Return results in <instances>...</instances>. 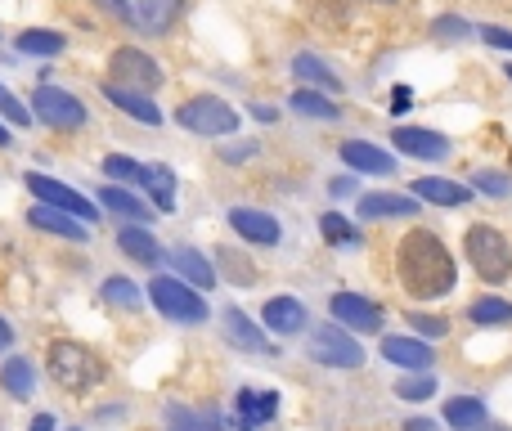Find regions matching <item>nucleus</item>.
I'll use <instances>...</instances> for the list:
<instances>
[{
  "label": "nucleus",
  "instance_id": "obj_27",
  "mask_svg": "<svg viewBox=\"0 0 512 431\" xmlns=\"http://www.w3.org/2000/svg\"><path fill=\"white\" fill-rule=\"evenodd\" d=\"M292 108H297L301 117H319V122H337V117H342V108H337L333 99L324 95V90H310V86H297V95H292Z\"/></svg>",
  "mask_w": 512,
  "mask_h": 431
},
{
  "label": "nucleus",
  "instance_id": "obj_17",
  "mask_svg": "<svg viewBox=\"0 0 512 431\" xmlns=\"http://www.w3.org/2000/svg\"><path fill=\"white\" fill-rule=\"evenodd\" d=\"M261 324L279 337H292V333L306 328V306H301L297 297H270L265 310H261Z\"/></svg>",
  "mask_w": 512,
  "mask_h": 431
},
{
  "label": "nucleus",
  "instance_id": "obj_1",
  "mask_svg": "<svg viewBox=\"0 0 512 431\" xmlns=\"http://www.w3.org/2000/svg\"><path fill=\"white\" fill-rule=\"evenodd\" d=\"M396 270L400 283L414 301H436L454 288L459 270H454V256L432 229H409L400 238V252H396Z\"/></svg>",
  "mask_w": 512,
  "mask_h": 431
},
{
  "label": "nucleus",
  "instance_id": "obj_3",
  "mask_svg": "<svg viewBox=\"0 0 512 431\" xmlns=\"http://www.w3.org/2000/svg\"><path fill=\"white\" fill-rule=\"evenodd\" d=\"M104 14L122 18L131 32H144V36H162L176 27L180 9H185V0H95Z\"/></svg>",
  "mask_w": 512,
  "mask_h": 431
},
{
  "label": "nucleus",
  "instance_id": "obj_48",
  "mask_svg": "<svg viewBox=\"0 0 512 431\" xmlns=\"http://www.w3.org/2000/svg\"><path fill=\"white\" fill-rule=\"evenodd\" d=\"M32 431H54V418H50V414H41V418L32 423Z\"/></svg>",
  "mask_w": 512,
  "mask_h": 431
},
{
  "label": "nucleus",
  "instance_id": "obj_14",
  "mask_svg": "<svg viewBox=\"0 0 512 431\" xmlns=\"http://www.w3.org/2000/svg\"><path fill=\"white\" fill-rule=\"evenodd\" d=\"M225 342L239 346V351H252V355H270L274 351V342L265 337V328H256L239 306L225 310Z\"/></svg>",
  "mask_w": 512,
  "mask_h": 431
},
{
  "label": "nucleus",
  "instance_id": "obj_38",
  "mask_svg": "<svg viewBox=\"0 0 512 431\" xmlns=\"http://www.w3.org/2000/svg\"><path fill=\"white\" fill-rule=\"evenodd\" d=\"M432 36H441V41H468V36H477V27L450 14V18H436V23H432Z\"/></svg>",
  "mask_w": 512,
  "mask_h": 431
},
{
  "label": "nucleus",
  "instance_id": "obj_42",
  "mask_svg": "<svg viewBox=\"0 0 512 431\" xmlns=\"http://www.w3.org/2000/svg\"><path fill=\"white\" fill-rule=\"evenodd\" d=\"M477 36H481V41H486V45H495V50H512V32H508V27L481 23V27H477Z\"/></svg>",
  "mask_w": 512,
  "mask_h": 431
},
{
  "label": "nucleus",
  "instance_id": "obj_52",
  "mask_svg": "<svg viewBox=\"0 0 512 431\" xmlns=\"http://www.w3.org/2000/svg\"><path fill=\"white\" fill-rule=\"evenodd\" d=\"M508 81H512V63H508Z\"/></svg>",
  "mask_w": 512,
  "mask_h": 431
},
{
  "label": "nucleus",
  "instance_id": "obj_28",
  "mask_svg": "<svg viewBox=\"0 0 512 431\" xmlns=\"http://www.w3.org/2000/svg\"><path fill=\"white\" fill-rule=\"evenodd\" d=\"M99 203L108 207L113 216H126V220H140V225H149L153 212H149V203H140L135 194H126V189H117V185H108L104 194H99Z\"/></svg>",
  "mask_w": 512,
  "mask_h": 431
},
{
  "label": "nucleus",
  "instance_id": "obj_23",
  "mask_svg": "<svg viewBox=\"0 0 512 431\" xmlns=\"http://www.w3.org/2000/svg\"><path fill=\"white\" fill-rule=\"evenodd\" d=\"M445 423L454 431H486L490 414L477 396H454V400H445Z\"/></svg>",
  "mask_w": 512,
  "mask_h": 431
},
{
  "label": "nucleus",
  "instance_id": "obj_16",
  "mask_svg": "<svg viewBox=\"0 0 512 431\" xmlns=\"http://www.w3.org/2000/svg\"><path fill=\"white\" fill-rule=\"evenodd\" d=\"M342 162L351 171H369V176H391V171H396V158H391L387 149H378V144H369V140H346Z\"/></svg>",
  "mask_w": 512,
  "mask_h": 431
},
{
  "label": "nucleus",
  "instance_id": "obj_18",
  "mask_svg": "<svg viewBox=\"0 0 512 431\" xmlns=\"http://www.w3.org/2000/svg\"><path fill=\"white\" fill-rule=\"evenodd\" d=\"M414 198L418 203H436V207H463L472 198V189L445 176H423V180H414Z\"/></svg>",
  "mask_w": 512,
  "mask_h": 431
},
{
  "label": "nucleus",
  "instance_id": "obj_29",
  "mask_svg": "<svg viewBox=\"0 0 512 431\" xmlns=\"http://www.w3.org/2000/svg\"><path fill=\"white\" fill-rule=\"evenodd\" d=\"M140 189H149L153 194L158 212H171V207H176V176H171V167H144Z\"/></svg>",
  "mask_w": 512,
  "mask_h": 431
},
{
  "label": "nucleus",
  "instance_id": "obj_13",
  "mask_svg": "<svg viewBox=\"0 0 512 431\" xmlns=\"http://www.w3.org/2000/svg\"><path fill=\"white\" fill-rule=\"evenodd\" d=\"M230 225H234V234L248 238V243H256V247H274L283 238L279 220H274L270 212H256V207H234Z\"/></svg>",
  "mask_w": 512,
  "mask_h": 431
},
{
  "label": "nucleus",
  "instance_id": "obj_39",
  "mask_svg": "<svg viewBox=\"0 0 512 431\" xmlns=\"http://www.w3.org/2000/svg\"><path fill=\"white\" fill-rule=\"evenodd\" d=\"M472 185H477L481 194H490V198H508L512 194V180L504 176V171H477V176H472Z\"/></svg>",
  "mask_w": 512,
  "mask_h": 431
},
{
  "label": "nucleus",
  "instance_id": "obj_9",
  "mask_svg": "<svg viewBox=\"0 0 512 431\" xmlns=\"http://www.w3.org/2000/svg\"><path fill=\"white\" fill-rule=\"evenodd\" d=\"M32 113L41 117L45 126H54V131H77V126L86 122V104H81L77 95H68V90H59V86H36Z\"/></svg>",
  "mask_w": 512,
  "mask_h": 431
},
{
  "label": "nucleus",
  "instance_id": "obj_43",
  "mask_svg": "<svg viewBox=\"0 0 512 431\" xmlns=\"http://www.w3.org/2000/svg\"><path fill=\"white\" fill-rule=\"evenodd\" d=\"M409 108H414V90L396 86V90H391V113H409Z\"/></svg>",
  "mask_w": 512,
  "mask_h": 431
},
{
  "label": "nucleus",
  "instance_id": "obj_40",
  "mask_svg": "<svg viewBox=\"0 0 512 431\" xmlns=\"http://www.w3.org/2000/svg\"><path fill=\"white\" fill-rule=\"evenodd\" d=\"M409 328H414V333L427 342V337H445V328H450V324H445L441 315H409Z\"/></svg>",
  "mask_w": 512,
  "mask_h": 431
},
{
  "label": "nucleus",
  "instance_id": "obj_36",
  "mask_svg": "<svg viewBox=\"0 0 512 431\" xmlns=\"http://www.w3.org/2000/svg\"><path fill=\"white\" fill-rule=\"evenodd\" d=\"M104 297L113 301V306H126V310H140V288H135L131 279H122V274H113V279L104 283Z\"/></svg>",
  "mask_w": 512,
  "mask_h": 431
},
{
  "label": "nucleus",
  "instance_id": "obj_11",
  "mask_svg": "<svg viewBox=\"0 0 512 431\" xmlns=\"http://www.w3.org/2000/svg\"><path fill=\"white\" fill-rule=\"evenodd\" d=\"M328 315H333L346 333H378L382 328V306L360 297V292H337V297H328Z\"/></svg>",
  "mask_w": 512,
  "mask_h": 431
},
{
  "label": "nucleus",
  "instance_id": "obj_8",
  "mask_svg": "<svg viewBox=\"0 0 512 431\" xmlns=\"http://www.w3.org/2000/svg\"><path fill=\"white\" fill-rule=\"evenodd\" d=\"M108 72H113V86L140 90V95H149V90L162 86V68L144 50H135V45H117L113 59H108Z\"/></svg>",
  "mask_w": 512,
  "mask_h": 431
},
{
  "label": "nucleus",
  "instance_id": "obj_21",
  "mask_svg": "<svg viewBox=\"0 0 512 431\" xmlns=\"http://www.w3.org/2000/svg\"><path fill=\"white\" fill-rule=\"evenodd\" d=\"M27 220H32L36 229H45V234H59V238H68V243H86V225H81L77 216L59 212V207H45V203H36L32 212H27Z\"/></svg>",
  "mask_w": 512,
  "mask_h": 431
},
{
  "label": "nucleus",
  "instance_id": "obj_31",
  "mask_svg": "<svg viewBox=\"0 0 512 431\" xmlns=\"http://www.w3.org/2000/svg\"><path fill=\"white\" fill-rule=\"evenodd\" d=\"M63 45H68V36H59V32H50V27H27L23 36H18V50L23 54H63Z\"/></svg>",
  "mask_w": 512,
  "mask_h": 431
},
{
  "label": "nucleus",
  "instance_id": "obj_6",
  "mask_svg": "<svg viewBox=\"0 0 512 431\" xmlns=\"http://www.w3.org/2000/svg\"><path fill=\"white\" fill-rule=\"evenodd\" d=\"M468 261L477 265V274L486 283H504L512 274V247L499 229L490 225H472L468 229Z\"/></svg>",
  "mask_w": 512,
  "mask_h": 431
},
{
  "label": "nucleus",
  "instance_id": "obj_35",
  "mask_svg": "<svg viewBox=\"0 0 512 431\" xmlns=\"http://www.w3.org/2000/svg\"><path fill=\"white\" fill-rule=\"evenodd\" d=\"M396 396L409 400V405H423V400H432V396H436L432 373H414V378H400V382H396Z\"/></svg>",
  "mask_w": 512,
  "mask_h": 431
},
{
  "label": "nucleus",
  "instance_id": "obj_41",
  "mask_svg": "<svg viewBox=\"0 0 512 431\" xmlns=\"http://www.w3.org/2000/svg\"><path fill=\"white\" fill-rule=\"evenodd\" d=\"M0 117H5V122H9V126H27V122H32V117H27V108H23V104H18V99H14V95H9V90H5V86H0Z\"/></svg>",
  "mask_w": 512,
  "mask_h": 431
},
{
  "label": "nucleus",
  "instance_id": "obj_5",
  "mask_svg": "<svg viewBox=\"0 0 512 431\" xmlns=\"http://www.w3.org/2000/svg\"><path fill=\"white\" fill-rule=\"evenodd\" d=\"M176 122L194 135H234L239 131V113L225 104L221 95H194L176 108Z\"/></svg>",
  "mask_w": 512,
  "mask_h": 431
},
{
  "label": "nucleus",
  "instance_id": "obj_49",
  "mask_svg": "<svg viewBox=\"0 0 512 431\" xmlns=\"http://www.w3.org/2000/svg\"><path fill=\"white\" fill-rule=\"evenodd\" d=\"M405 431H436V427L427 423V418H414V423H405Z\"/></svg>",
  "mask_w": 512,
  "mask_h": 431
},
{
  "label": "nucleus",
  "instance_id": "obj_32",
  "mask_svg": "<svg viewBox=\"0 0 512 431\" xmlns=\"http://www.w3.org/2000/svg\"><path fill=\"white\" fill-rule=\"evenodd\" d=\"M472 324H486V328H504L512 324V301H499V297H477L468 306Z\"/></svg>",
  "mask_w": 512,
  "mask_h": 431
},
{
  "label": "nucleus",
  "instance_id": "obj_45",
  "mask_svg": "<svg viewBox=\"0 0 512 431\" xmlns=\"http://www.w3.org/2000/svg\"><path fill=\"white\" fill-rule=\"evenodd\" d=\"M328 194H333V198H346V194H355V180H351V176L333 180V185H328Z\"/></svg>",
  "mask_w": 512,
  "mask_h": 431
},
{
  "label": "nucleus",
  "instance_id": "obj_22",
  "mask_svg": "<svg viewBox=\"0 0 512 431\" xmlns=\"http://www.w3.org/2000/svg\"><path fill=\"white\" fill-rule=\"evenodd\" d=\"M292 72H297V81H301V86H310V90H324V95H333V90H337V95H342V81H337V72L328 68L324 59H315V54H306V50H301L297 59H292Z\"/></svg>",
  "mask_w": 512,
  "mask_h": 431
},
{
  "label": "nucleus",
  "instance_id": "obj_30",
  "mask_svg": "<svg viewBox=\"0 0 512 431\" xmlns=\"http://www.w3.org/2000/svg\"><path fill=\"white\" fill-rule=\"evenodd\" d=\"M171 265H176V274H185L194 288H212L216 283V270L212 261H203L198 252H189V247H180V252H171Z\"/></svg>",
  "mask_w": 512,
  "mask_h": 431
},
{
  "label": "nucleus",
  "instance_id": "obj_51",
  "mask_svg": "<svg viewBox=\"0 0 512 431\" xmlns=\"http://www.w3.org/2000/svg\"><path fill=\"white\" fill-rule=\"evenodd\" d=\"M369 5H396V0H369Z\"/></svg>",
  "mask_w": 512,
  "mask_h": 431
},
{
  "label": "nucleus",
  "instance_id": "obj_47",
  "mask_svg": "<svg viewBox=\"0 0 512 431\" xmlns=\"http://www.w3.org/2000/svg\"><path fill=\"white\" fill-rule=\"evenodd\" d=\"M9 342H14V328H9V324H5V319H0V351H5V346H9Z\"/></svg>",
  "mask_w": 512,
  "mask_h": 431
},
{
  "label": "nucleus",
  "instance_id": "obj_15",
  "mask_svg": "<svg viewBox=\"0 0 512 431\" xmlns=\"http://www.w3.org/2000/svg\"><path fill=\"white\" fill-rule=\"evenodd\" d=\"M382 360H391L396 369H409V373H427L432 369V346L423 337H387L382 342Z\"/></svg>",
  "mask_w": 512,
  "mask_h": 431
},
{
  "label": "nucleus",
  "instance_id": "obj_34",
  "mask_svg": "<svg viewBox=\"0 0 512 431\" xmlns=\"http://www.w3.org/2000/svg\"><path fill=\"white\" fill-rule=\"evenodd\" d=\"M319 234H324L328 243H351V247L360 243V229H355L346 216H337V212H324V216H319Z\"/></svg>",
  "mask_w": 512,
  "mask_h": 431
},
{
  "label": "nucleus",
  "instance_id": "obj_24",
  "mask_svg": "<svg viewBox=\"0 0 512 431\" xmlns=\"http://www.w3.org/2000/svg\"><path fill=\"white\" fill-rule=\"evenodd\" d=\"M279 414V396L274 391H239V427L243 431H256L261 423Z\"/></svg>",
  "mask_w": 512,
  "mask_h": 431
},
{
  "label": "nucleus",
  "instance_id": "obj_2",
  "mask_svg": "<svg viewBox=\"0 0 512 431\" xmlns=\"http://www.w3.org/2000/svg\"><path fill=\"white\" fill-rule=\"evenodd\" d=\"M50 373L63 391H90L104 382V360L81 342H54L50 346Z\"/></svg>",
  "mask_w": 512,
  "mask_h": 431
},
{
  "label": "nucleus",
  "instance_id": "obj_33",
  "mask_svg": "<svg viewBox=\"0 0 512 431\" xmlns=\"http://www.w3.org/2000/svg\"><path fill=\"white\" fill-rule=\"evenodd\" d=\"M32 382H36V373H32V364H27V360H9L5 369H0V387H5L14 400L32 396Z\"/></svg>",
  "mask_w": 512,
  "mask_h": 431
},
{
  "label": "nucleus",
  "instance_id": "obj_12",
  "mask_svg": "<svg viewBox=\"0 0 512 431\" xmlns=\"http://www.w3.org/2000/svg\"><path fill=\"white\" fill-rule=\"evenodd\" d=\"M391 144L409 158H423V162H441L450 153V140L441 131H423V126H396L391 131Z\"/></svg>",
  "mask_w": 512,
  "mask_h": 431
},
{
  "label": "nucleus",
  "instance_id": "obj_37",
  "mask_svg": "<svg viewBox=\"0 0 512 431\" xmlns=\"http://www.w3.org/2000/svg\"><path fill=\"white\" fill-rule=\"evenodd\" d=\"M104 176H108V180H131V185H140V180H144V167H140L135 158L108 153V158H104Z\"/></svg>",
  "mask_w": 512,
  "mask_h": 431
},
{
  "label": "nucleus",
  "instance_id": "obj_10",
  "mask_svg": "<svg viewBox=\"0 0 512 431\" xmlns=\"http://www.w3.org/2000/svg\"><path fill=\"white\" fill-rule=\"evenodd\" d=\"M27 189H32L36 198H41L45 207H59V212H68V216H77L81 225H90L95 220V203L90 198H81L77 189H68V185H59V180H50V176H41V171H27Z\"/></svg>",
  "mask_w": 512,
  "mask_h": 431
},
{
  "label": "nucleus",
  "instance_id": "obj_46",
  "mask_svg": "<svg viewBox=\"0 0 512 431\" xmlns=\"http://www.w3.org/2000/svg\"><path fill=\"white\" fill-rule=\"evenodd\" d=\"M252 117H256V122H274V117H279V113H274L270 104H256V108H252Z\"/></svg>",
  "mask_w": 512,
  "mask_h": 431
},
{
  "label": "nucleus",
  "instance_id": "obj_19",
  "mask_svg": "<svg viewBox=\"0 0 512 431\" xmlns=\"http://www.w3.org/2000/svg\"><path fill=\"white\" fill-rule=\"evenodd\" d=\"M104 99L108 104H117L126 117H135V122H144V126H162V108L153 104L149 95H140V90H122V86H113L108 81L104 86Z\"/></svg>",
  "mask_w": 512,
  "mask_h": 431
},
{
  "label": "nucleus",
  "instance_id": "obj_7",
  "mask_svg": "<svg viewBox=\"0 0 512 431\" xmlns=\"http://www.w3.org/2000/svg\"><path fill=\"white\" fill-rule=\"evenodd\" d=\"M310 360L324 369H360L364 364V346L346 333L342 324H319L310 333Z\"/></svg>",
  "mask_w": 512,
  "mask_h": 431
},
{
  "label": "nucleus",
  "instance_id": "obj_50",
  "mask_svg": "<svg viewBox=\"0 0 512 431\" xmlns=\"http://www.w3.org/2000/svg\"><path fill=\"white\" fill-rule=\"evenodd\" d=\"M0 149H9V126L0 122Z\"/></svg>",
  "mask_w": 512,
  "mask_h": 431
},
{
  "label": "nucleus",
  "instance_id": "obj_26",
  "mask_svg": "<svg viewBox=\"0 0 512 431\" xmlns=\"http://www.w3.org/2000/svg\"><path fill=\"white\" fill-rule=\"evenodd\" d=\"M167 423L171 431H225L221 414H212V409H185V405H171Z\"/></svg>",
  "mask_w": 512,
  "mask_h": 431
},
{
  "label": "nucleus",
  "instance_id": "obj_25",
  "mask_svg": "<svg viewBox=\"0 0 512 431\" xmlns=\"http://www.w3.org/2000/svg\"><path fill=\"white\" fill-rule=\"evenodd\" d=\"M117 247H122L131 261H140V265H158V261H162V247H158V238H153L149 229L126 225L122 234H117Z\"/></svg>",
  "mask_w": 512,
  "mask_h": 431
},
{
  "label": "nucleus",
  "instance_id": "obj_44",
  "mask_svg": "<svg viewBox=\"0 0 512 431\" xmlns=\"http://www.w3.org/2000/svg\"><path fill=\"white\" fill-rule=\"evenodd\" d=\"M221 261H225V270H230V274H234V279H243V283H252V265H243V261H234V256H230V252H225V256H221Z\"/></svg>",
  "mask_w": 512,
  "mask_h": 431
},
{
  "label": "nucleus",
  "instance_id": "obj_20",
  "mask_svg": "<svg viewBox=\"0 0 512 431\" xmlns=\"http://www.w3.org/2000/svg\"><path fill=\"white\" fill-rule=\"evenodd\" d=\"M364 220H396V216H418L414 194H364L355 207Z\"/></svg>",
  "mask_w": 512,
  "mask_h": 431
},
{
  "label": "nucleus",
  "instance_id": "obj_4",
  "mask_svg": "<svg viewBox=\"0 0 512 431\" xmlns=\"http://www.w3.org/2000/svg\"><path fill=\"white\" fill-rule=\"evenodd\" d=\"M149 301L158 306V315L171 319V324H203V319L212 315V310H207V301L198 297V288L171 279V274H158V279L149 283Z\"/></svg>",
  "mask_w": 512,
  "mask_h": 431
}]
</instances>
